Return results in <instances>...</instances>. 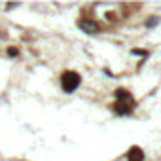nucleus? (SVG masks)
<instances>
[{
    "label": "nucleus",
    "instance_id": "nucleus-1",
    "mask_svg": "<svg viewBox=\"0 0 161 161\" xmlns=\"http://www.w3.org/2000/svg\"><path fill=\"white\" fill-rule=\"evenodd\" d=\"M61 83H63V89L66 93H72V91L80 85V76L76 72H64L61 76Z\"/></svg>",
    "mask_w": 161,
    "mask_h": 161
},
{
    "label": "nucleus",
    "instance_id": "nucleus-2",
    "mask_svg": "<svg viewBox=\"0 0 161 161\" xmlns=\"http://www.w3.org/2000/svg\"><path fill=\"white\" fill-rule=\"evenodd\" d=\"M80 27H82L85 32H97V31H99L97 23H93V21H80Z\"/></svg>",
    "mask_w": 161,
    "mask_h": 161
},
{
    "label": "nucleus",
    "instance_id": "nucleus-3",
    "mask_svg": "<svg viewBox=\"0 0 161 161\" xmlns=\"http://www.w3.org/2000/svg\"><path fill=\"white\" fill-rule=\"evenodd\" d=\"M142 159H144L142 150H139V148H133V150L129 152V161H142Z\"/></svg>",
    "mask_w": 161,
    "mask_h": 161
}]
</instances>
